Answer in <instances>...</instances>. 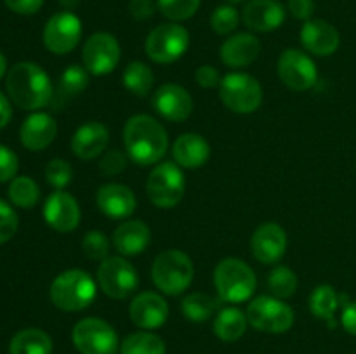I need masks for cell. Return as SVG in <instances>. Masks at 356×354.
<instances>
[{
	"mask_svg": "<svg viewBox=\"0 0 356 354\" xmlns=\"http://www.w3.org/2000/svg\"><path fill=\"white\" fill-rule=\"evenodd\" d=\"M124 146L129 158L141 167L162 162L169 148V135L163 125L149 115H134L125 121Z\"/></svg>",
	"mask_w": 356,
	"mask_h": 354,
	"instance_id": "cell-1",
	"label": "cell"
},
{
	"mask_svg": "<svg viewBox=\"0 0 356 354\" xmlns=\"http://www.w3.org/2000/svg\"><path fill=\"white\" fill-rule=\"evenodd\" d=\"M6 85L13 103L28 111L45 108L54 97V89L47 73L30 61L14 65L7 73Z\"/></svg>",
	"mask_w": 356,
	"mask_h": 354,
	"instance_id": "cell-2",
	"label": "cell"
},
{
	"mask_svg": "<svg viewBox=\"0 0 356 354\" xmlns=\"http://www.w3.org/2000/svg\"><path fill=\"white\" fill-rule=\"evenodd\" d=\"M96 281L82 269L63 271L51 285L52 304L66 312L83 311L96 301Z\"/></svg>",
	"mask_w": 356,
	"mask_h": 354,
	"instance_id": "cell-3",
	"label": "cell"
},
{
	"mask_svg": "<svg viewBox=\"0 0 356 354\" xmlns=\"http://www.w3.org/2000/svg\"><path fill=\"white\" fill-rule=\"evenodd\" d=\"M214 287L222 302L242 304L256 292L257 278L252 267L242 259L226 257L214 269Z\"/></svg>",
	"mask_w": 356,
	"mask_h": 354,
	"instance_id": "cell-4",
	"label": "cell"
},
{
	"mask_svg": "<svg viewBox=\"0 0 356 354\" xmlns=\"http://www.w3.org/2000/svg\"><path fill=\"white\" fill-rule=\"evenodd\" d=\"M195 276V267L190 257L181 250H165L153 260L152 280L155 287L165 295L183 294L190 288Z\"/></svg>",
	"mask_w": 356,
	"mask_h": 354,
	"instance_id": "cell-5",
	"label": "cell"
},
{
	"mask_svg": "<svg viewBox=\"0 0 356 354\" xmlns=\"http://www.w3.org/2000/svg\"><path fill=\"white\" fill-rule=\"evenodd\" d=\"M219 99L233 113L249 115L263 103V87L249 73H228L219 83Z\"/></svg>",
	"mask_w": 356,
	"mask_h": 354,
	"instance_id": "cell-6",
	"label": "cell"
},
{
	"mask_svg": "<svg viewBox=\"0 0 356 354\" xmlns=\"http://www.w3.org/2000/svg\"><path fill=\"white\" fill-rule=\"evenodd\" d=\"M190 47V33L179 23L159 24L148 33L145 42V51L152 61L159 65H169L183 58Z\"/></svg>",
	"mask_w": 356,
	"mask_h": 354,
	"instance_id": "cell-7",
	"label": "cell"
},
{
	"mask_svg": "<svg viewBox=\"0 0 356 354\" xmlns=\"http://www.w3.org/2000/svg\"><path fill=\"white\" fill-rule=\"evenodd\" d=\"M186 180L176 162H162L153 167L146 180V193L159 208H174L183 200Z\"/></svg>",
	"mask_w": 356,
	"mask_h": 354,
	"instance_id": "cell-8",
	"label": "cell"
},
{
	"mask_svg": "<svg viewBox=\"0 0 356 354\" xmlns=\"http://www.w3.org/2000/svg\"><path fill=\"white\" fill-rule=\"evenodd\" d=\"M249 325L264 333H285L294 325V309L282 298L261 295L247 307Z\"/></svg>",
	"mask_w": 356,
	"mask_h": 354,
	"instance_id": "cell-9",
	"label": "cell"
},
{
	"mask_svg": "<svg viewBox=\"0 0 356 354\" xmlns=\"http://www.w3.org/2000/svg\"><path fill=\"white\" fill-rule=\"evenodd\" d=\"M73 346L80 354H117L120 342L113 326L101 318H83L73 326Z\"/></svg>",
	"mask_w": 356,
	"mask_h": 354,
	"instance_id": "cell-10",
	"label": "cell"
},
{
	"mask_svg": "<svg viewBox=\"0 0 356 354\" xmlns=\"http://www.w3.org/2000/svg\"><path fill=\"white\" fill-rule=\"evenodd\" d=\"M97 285L106 297L124 301L138 288L139 274L124 257H106L97 269Z\"/></svg>",
	"mask_w": 356,
	"mask_h": 354,
	"instance_id": "cell-11",
	"label": "cell"
},
{
	"mask_svg": "<svg viewBox=\"0 0 356 354\" xmlns=\"http://www.w3.org/2000/svg\"><path fill=\"white\" fill-rule=\"evenodd\" d=\"M82 31L83 28L80 17L72 10H61L49 17L42 38H44V45L47 47V51H51L52 54L63 56L72 52L80 44Z\"/></svg>",
	"mask_w": 356,
	"mask_h": 354,
	"instance_id": "cell-12",
	"label": "cell"
},
{
	"mask_svg": "<svg viewBox=\"0 0 356 354\" xmlns=\"http://www.w3.org/2000/svg\"><path fill=\"white\" fill-rule=\"evenodd\" d=\"M118 61H120V44L111 33L97 31L90 35L83 44L82 62L90 75H108L117 68Z\"/></svg>",
	"mask_w": 356,
	"mask_h": 354,
	"instance_id": "cell-13",
	"label": "cell"
},
{
	"mask_svg": "<svg viewBox=\"0 0 356 354\" xmlns=\"http://www.w3.org/2000/svg\"><path fill=\"white\" fill-rule=\"evenodd\" d=\"M277 69L284 85L296 92L312 89L318 80L315 61L299 49H285L278 58Z\"/></svg>",
	"mask_w": 356,
	"mask_h": 354,
	"instance_id": "cell-14",
	"label": "cell"
},
{
	"mask_svg": "<svg viewBox=\"0 0 356 354\" xmlns=\"http://www.w3.org/2000/svg\"><path fill=\"white\" fill-rule=\"evenodd\" d=\"M153 108L165 120L181 124L193 113V99L179 83H163L153 94Z\"/></svg>",
	"mask_w": 356,
	"mask_h": 354,
	"instance_id": "cell-15",
	"label": "cell"
},
{
	"mask_svg": "<svg viewBox=\"0 0 356 354\" xmlns=\"http://www.w3.org/2000/svg\"><path fill=\"white\" fill-rule=\"evenodd\" d=\"M44 219L54 231L72 233L80 224L79 201L66 191H54L45 200Z\"/></svg>",
	"mask_w": 356,
	"mask_h": 354,
	"instance_id": "cell-16",
	"label": "cell"
},
{
	"mask_svg": "<svg viewBox=\"0 0 356 354\" xmlns=\"http://www.w3.org/2000/svg\"><path fill=\"white\" fill-rule=\"evenodd\" d=\"M129 314L138 328L155 330L165 325L169 318V304L155 292H141L132 298Z\"/></svg>",
	"mask_w": 356,
	"mask_h": 354,
	"instance_id": "cell-17",
	"label": "cell"
},
{
	"mask_svg": "<svg viewBox=\"0 0 356 354\" xmlns=\"http://www.w3.org/2000/svg\"><path fill=\"white\" fill-rule=\"evenodd\" d=\"M250 248L261 264L278 262L287 250V233L277 222L261 224L254 231Z\"/></svg>",
	"mask_w": 356,
	"mask_h": 354,
	"instance_id": "cell-18",
	"label": "cell"
},
{
	"mask_svg": "<svg viewBox=\"0 0 356 354\" xmlns=\"http://www.w3.org/2000/svg\"><path fill=\"white\" fill-rule=\"evenodd\" d=\"M287 10L278 0H249L243 6L242 23L249 30L268 33L284 24Z\"/></svg>",
	"mask_w": 356,
	"mask_h": 354,
	"instance_id": "cell-19",
	"label": "cell"
},
{
	"mask_svg": "<svg viewBox=\"0 0 356 354\" xmlns=\"http://www.w3.org/2000/svg\"><path fill=\"white\" fill-rule=\"evenodd\" d=\"M97 208L103 212L106 217L113 221H124L129 219L136 212L138 201H136L134 191L124 184L110 183L99 187L96 194Z\"/></svg>",
	"mask_w": 356,
	"mask_h": 354,
	"instance_id": "cell-20",
	"label": "cell"
},
{
	"mask_svg": "<svg viewBox=\"0 0 356 354\" xmlns=\"http://www.w3.org/2000/svg\"><path fill=\"white\" fill-rule=\"evenodd\" d=\"M299 38H301V44L306 51L315 56H320V58L334 54L341 44L337 28L325 19L306 21L302 24Z\"/></svg>",
	"mask_w": 356,
	"mask_h": 354,
	"instance_id": "cell-21",
	"label": "cell"
},
{
	"mask_svg": "<svg viewBox=\"0 0 356 354\" xmlns=\"http://www.w3.org/2000/svg\"><path fill=\"white\" fill-rule=\"evenodd\" d=\"M58 135V124L49 113L35 111L19 128V139L30 151H42L54 142Z\"/></svg>",
	"mask_w": 356,
	"mask_h": 354,
	"instance_id": "cell-22",
	"label": "cell"
},
{
	"mask_svg": "<svg viewBox=\"0 0 356 354\" xmlns=\"http://www.w3.org/2000/svg\"><path fill=\"white\" fill-rule=\"evenodd\" d=\"M261 52V42L252 33H235L226 38L219 49V58L228 68H245L252 65Z\"/></svg>",
	"mask_w": 356,
	"mask_h": 354,
	"instance_id": "cell-23",
	"label": "cell"
},
{
	"mask_svg": "<svg viewBox=\"0 0 356 354\" xmlns=\"http://www.w3.org/2000/svg\"><path fill=\"white\" fill-rule=\"evenodd\" d=\"M110 142V132L101 121L80 125L72 137V151L80 160H94L103 155Z\"/></svg>",
	"mask_w": 356,
	"mask_h": 354,
	"instance_id": "cell-24",
	"label": "cell"
},
{
	"mask_svg": "<svg viewBox=\"0 0 356 354\" xmlns=\"http://www.w3.org/2000/svg\"><path fill=\"white\" fill-rule=\"evenodd\" d=\"M152 242V231L148 224L138 219L124 221L113 233V246L118 253L125 257L139 255L148 248Z\"/></svg>",
	"mask_w": 356,
	"mask_h": 354,
	"instance_id": "cell-25",
	"label": "cell"
},
{
	"mask_svg": "<svg viewBox=\"0 0 356 354\" xmlns=\"http://www.w3.org/2000/svg\"><path fill=\"white\" fill-rule=\"evenodd\" d=\"M172 156L181 169H200L211 156V144L200 134L188 132L174 141Z\"/></svg>",
	"mask_w": 356,
	"mask_h": 354,
	"instance_id": "cell-26",
	"label": "cell"
},
{
	"mask_svg": "<svg viewBox=\"0 0 356 354\" xmlns=\"http://www.w3.org/2000/svg\"><path fill=\"white\" fill-rule=\"evenodd\" d=\"M87 87H89V71L80 65L68 66L59 76L58 89H56L51 104L56 106V110H61L68 101L80 96Z\"/></svg>",
	"mask_w": 356,
	"mask_h": 354,
	"instance_id": "cell-27",
	"label": "cell"
},
{
	"mask_svg": "<svg viewBox=\"0 0 356 354\" xmlns=\"http://www.w3.org/2000/svg\"><path fill=\"white\" fill-rule=\"evenodd\" d=\"M249 319L245 312L236 307H225L216 314L214 333L222 342H235L245 333Z\"/></svg>",
	"mask_w": 356,
	"mask_h": 354,
	"instance_id": "cell-28",
	"label": "cell"
},
{
	"mask_svg": "<svg viewBox=\"0 0 356 354\" xmlns=\"http://www.w3.org/2000/svg\"><path fill=\"white\" fill-rule=\"evenodd\" d=\"M9 354H52V339L40 328H24L10 340Z\"/></svg>",
	"mask_w": 356,
	"mask_h": 354,
	"instance_id": "cell-29",
	"label": "cell"
},
{
	"mask_svg": "<svg viewBox=\"0 0 356 354\" xmlns=\"http://www.w3.org/2000/svg\"><path fill=\"white\" fill-rule=\"evenodd\" d=\"M219 301H221L219 297H212V295L202 294V292H193L183 298L181 309H183L184 318L193 323H202L216 314Z\"/></svg>",
	"mask_w": 356,
	"mask_h": 354,
	"instance_id": "cell-30",
	"label": "cell"
},
{
	"mask_svg": "<svg viewBox=\"0 0 356 354\" xmlns=\"http://www.w3.org/2000/svg\"><path fill=\"white\" fill-rule=\"evenodd\" d=\"M122 83L129 92L138 97L148 96L153 87V71L146 62L132 61L122 73Z\"/></svg>",
	"mask_w": 356,
	"mask_h": 354,
	"instance_id": "cell-31",
	"label": "cell"
},
{
	"mask_svg": "<svg viewBox=\"0 0 356 354\" xmlns=\"http://www.w3.org/2000/svg\"><path fill=\"white\" fill-rule=\"evenodd\" d=\"M167 347L162 337L152 332H136L124 339L120 346V354H165Z\"/></svg>",
	"mask_w": 356,
	"mask_h": 354,
	"instance_id": "cell-32",
	"label": "cell"
},
{
	"mask_svg": "<svg viewBox=\"0 0 356 354\" xmlns=\"http://www.w3.org/2000/svg\"><path fill=\"white\" fill-rule=\"evenodd\" d=\"M339 304L341 298L332 285H318L309 295V311L320 319H332Z\"/></svg>",
	"mask_w": 356,
	"mask_h": 354,
	"instance_id": "cell-33",
	"label": "cell"
},
{
	"mask_svg": "<svg viewBox=\"0 0 356 354\" xmlns=\"http://www.w3.org/2000/svg\"><path fill=\"white\" fill-rule=\"evenodd\" d=\"M9 198L16 207L33 208L40 200V187L31 177H14L9 184Z\"/></svg>",
	"mask_w": 356,
	"mask_h": 354,
	"instance_id": "cell-34",
	"label": "cell"
},
{
	"mask_svg": "<svg viewBox=\"0 0 356 354\" xmlns=\"http://www.w3.org/2000/svg\"><path fill=\"white\" fill-rule=\"evenodd\" d=\"M268 288L277 298H289L298 290V276L285 266H277L268 276Z\"/></svg>",
	"mask_w": 356,
	"mask_h": 354,
	"instance_id": "cell-35",
	"label": "cell"
},
{
	"mask_svg": "<svg viewBox=\"0 0 356 354\" xmlns=\"http://www.w3.org/2000/svg\"><path fill=\"white\" fill-rule=\"evenodd\" d=\"M159 10L174 23H181L197 14L202 0H156Z\"/></svg>",
	"mask_w": 356,
	"mask_h": 354,
	"instance_id": "cell-36",
	"label": "cell"
},
{
	"mask_svg": "<svg viewBox=\"0 0 356 354\" xmlns=\"http://www.w3.org/2000/svg\"><path fill=\"white\" fill-rule=\"evenodd\" d=\"M242 21V14L235 9L232 3L216 7L211 16V28L218 35H229L236 30V26Z\"/></svg>",
	"mask_w": 356,
	"mask_h": 354,
	"instance_id": "cell-37",
	"label": "cell"
},
{
	"mask_svg": "<svg viewBox=\"0 0 356 354\" xmlns=\"http://www.w3.org/2000/svg\"><path fill=\"white\" fill-rule=\"evenodd\" d=\"M82 250L90 260H104L110 257V239L103 231H87L82 238Z\"/></svg>",
	"mask_w": 356,
	"mask_h": 354,
	"instance_id": "cell-38",
	"label": "cell"
},
{
	"mask_svg": "<svg viewBox=\"0 0 356 354\" xmlns=\"http://www.w3.org/2000/svg\"><path fill=\"white\" fill-rule=\"evenodd\" d=\"M45 180L56 187V191L65 189L73 180V167L63 158L51 160L45 167Z\"/></svg>",
	"mask_w": 356,
	"mask_h": 354,
	"instance_id": "cell-39",
	"label": "cell"
},
{
	"mask_svg": "<svg viewBox=\"0 0 356 354\" xmlns=\"http://www.w3.org/2000/svg\"><path fill=\"white\" fill-rule=\"evenodd\" d=\"M17 228H19V219L16 210L9 203L0 200V245L9 242L17 233Z\"/></svg>",
	"mask_w": 356,
	"mask_h": 354,
	"instance_id": "cell-40",
	"label": "cell"
},
{
	"mask_svg": "<svg viewBox=\"0 0 356 354\" xmlns=\"http://www.w3.org/2000/svg\"><path fill=\"white\" fill-rule=\"evenodd\" d=\"M127 167V158L118 149H108L99 160V170L108 177H113L122 174Z\"/></svg>",
	"mask_w": 356,
	"mask_h": 354,
	"instance_id": "cell-41",
	"label": "cell"
},
{
	"mask_svg": "<svg viewBox=\"0 0 356 354\" xmlns=\"http://www.w3.org/2000/svg\"><path fill=\"white\" fill-rule=\"evenodd\" d=\"M17 169H19V160L16 153L7 146L0 144V183H7L16 177Z\"/></svg>",
	"mask_w": 356,
	"mask_h": 354,
	"instance_id": "cell-42",
	"label": "cell"
},
{
	"mask_svg": "<svg viewBox=\"0 0 356 354\" xmlns=\"http://www.w3.org/2000/svg\"><path fill=\"white\" fill-rule=\"evenodd\" d=\"M195 80H197L202 89H214V87H219L222 78L219 75L218 68H214L212 65H202L195 71Z\"/></svg>",
	"mask_w": 356,
	"mask_h": 354,
	"instance_id": "cell-43",
	"label": "cell"
},
{
	"mask_svg": "<svg viewBox=\"0 0 356 354\" xmlns=\"http://www.w3.org/2000/svg\"><path fill=\"white\" fill-rule=\"evenodd\" d=\"M159 9L156 0H131L129 2V12L136 21H146Z\"/></svg>",
	"mask_w": 356,
	"mask_h": 354,
	"instance_id": "cell-44",
	"label": "cell"
},
{
	"mask_svg": "<svg viewBox=\"0 0 356 354\" xmlns=\"http://www.w3.org/2000/svg\"><path fill=\"white\" fill-rule=\"evenodd\" d=\"M287 9L296 19L299 21H309L313 19V14H315V2L313 0H289Z\"/></svg>",
	"mask_w": 356,
	"mask_h": 354,
	"instance_id": "cell-45",
	"label": "cell"
},
{
	"mask_svg": "<svg viewBox=\"0 0 356 354\" xmlns=\"http://www.w3.org/2000/svg\"><path fill=\"white\" fill-rule=\"evenodd\" d=\"M7 7L13 12L21 14V16H31V14L38 12L44 6V0H3Z\"/></svg>",
	"mask_w": 356,
	"mask_h": 354,
	"instance_id": "cell-46",
	"label": "cell"
},
{
	"mask_svg": "<svg viewBox=\"0 0 356 354\" xmlns=\"http://www.w3.org/2000/svg\"><path fill=\"white\" fill-rule=\"evenodd\" d=\"M341 323H343L344 330H346L348 333L356 337V302H350V304L343 309Z\"/></svg>",
	"mask_w": 356,
	"mask_h": 354,
	"instance_id": "cell-47",
	"label": "cell"
},
{
	"mask_svg": "<svg viewBox=\"0 0 356 354\" xmlns=\"http://www.w3.org/2000/svg\"><path fill=\"white\" fill-rule=\"evenodd\" d=\"M10 118H13V108H10V103L6 97V94L0 92V128L6 127L10 121Z\"/></svg>",
	"mask_w": 356,
	"mask_h": 354,
	"instance_id": "cell-48",
	"label": "cell"
},
{
	"mask_svg": "<svg viewBox=\"0 0 356 354\" xmlns=\"http://www.w3.org/2000/svg\"><path fill=\"white\" fill-rule=\"evenodd\" d=\"M61 7H65V10H73L75 7H79L80 0H59Z\"/></svg>",
	"mask_w": 356,
	"mask_h": 354,
	"instance_id": "cell-49",
	"label": "cell"
},
{
	"mask_svg": "<svg viewBox=\"0 0 356 354\" xmlns=\"http://www.w3.org/2000/svg\"><path fill=\"white\" fill-rule=\"evenodd\" d=\"M6 71H7V59H6V56H3L2 52H0V80L3 78Z\"/></svg>",
	"mask_w": 356,
	"mask_h": 354,
	"instance_id": "cell-50",
	"label": "cell"
},
{
	"mask_svg": "<svg viewBox=\"0 0 356 354\" xmlns=\"http://www.w3.org/2000/svg\"><path fill=\"white\" fill-rule=\"evenodd\" d=\"M228 3H238V2H243V0H226Z\"/></svg>",
	"mask_w": 356,
	"mask_h": 354,
	"instance_id": "cell-51",
	"label": "cell"
}]
</instances>
